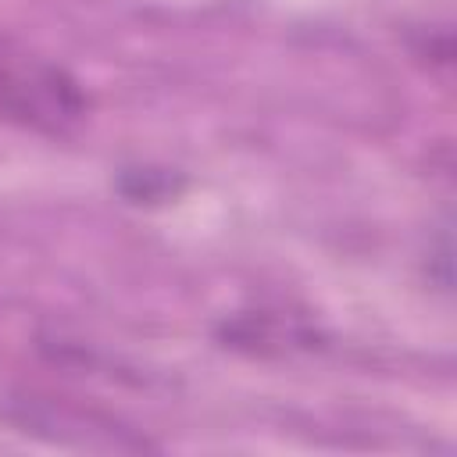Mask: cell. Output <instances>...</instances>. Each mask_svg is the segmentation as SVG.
I'll use <instances>...</instances> for the list:
<instances>
[{
	"label": "cell",
	"mask_w": 457,
	"mask_h": 457,
	"mask_svg": "<svg viewBox=\"0 0 457 457\" xmlns=\"http://www.w3.org/2000/svg\"><path fill=\"white\" fill-rule=\"evenodd\" d=\"M93 111L79 75L61 61L0 36V121L43 136L75 132Z\"/></svg>",
	"instance_id": "6da1fadb"
},
{
	"label": "cell",
	"mask_w": 457,
	"mask_h": 457,
	"mask_svg": "<svg viewBox=\"0 0 457 457\" xmlns=\"http://www.w3.org/2000/svg\"><path fill=\"white\" fill-rule=\"evenodd\" d=\"M182 189H186V179L171 168L139 164V168H121V175H118V193L129 204H168Z\"/></svg>",
	"instance_id": "277c9868"
},
{
	"label": "cell",
	"mask_w": 457,
	"mask_h": 457,
	"mask_svg": "<svg viewBox=\"0 0 457 457\" xmlns=\"http://www.w3.org/2000/svg\"><path fill=\"white\" fill-rule=\"evenodd\" d=\"M218 339L246 353H286L293 346H311L314 332L300 318H286L275 311H246V314L225 318V325L218 328Z\"/></svg>",
	"instance_id": "3957f363"
},
{
	"label": "cell",
	"mask_w": 457,
	"mask_h": 457,
	"mask_svg": "<svg viewBox=\"0 0 457 457\" xmlns=\"http://www.w3.org/2000/svg\"><path fill=\"white\" fill-rule=\"evenodd\" d=\"M21 414H18V425H25V432H43V428H54L50 436L54 439H75L79 446H100L89 432L104 436L114 450H139L146 446L143 439H129L125 428L118 432L114 421H104L100 414H86L82 407H64L61 400H43V396H25L18 400Z\"/></svg>",
	"instance_id": "7a4b0ae2"
}]
</instances>
